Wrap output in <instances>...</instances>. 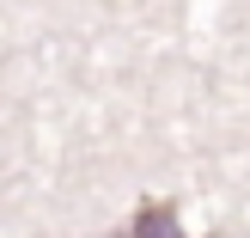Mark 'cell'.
<instances>
[{
    "label": "cell",
    "instance_id": "1",
    "mask_svg": "<svg viewBox=\"0 0 250 238\" xmlns=\"http://www.w3.org/2000/svg\"><path fill=\"white\" fill-rule=\"evenodd\" d=\"M128 238H183V226H177V202H171V195L141 202V208H134V220H128Z\"/></svg>",
    "mask_w": 250,
    "mask_h": 238
}]
</instances>
